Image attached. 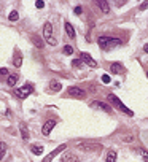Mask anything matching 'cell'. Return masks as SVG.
I'll use <instances>...</instances> for the list:
<instances>
[{
  "label": "cell",
  "mask_w": 148,
  "mask_h": 162,
  "mask_svg": "<svg viewBox=\"0 0 148 162\" xmlns=\"http://www.w3.org/2000/svg\"><path fill=\"white\" fill-rule=\"evenodd\" d=\"M99 43V48L102 51H110V50H115L121 44V40L119 38H113V37H99L97 40Z\"/></svg>",
  "instance_id": "1"
},
{
  "label": "cell",
  "mask_w": 148,
  "mask_h": 162,
  "mask_svg": "<svg viewBox=\"0 0 148 162\" xmlns=\"http://www.w3.org/2000/svg\"><path fill=\"white\" fill-rule=\"evenodd\" d=\"M43 37H45V41L51 46H56L58 44V40L54 37V30H53V24L51 22H45L43 26Z\"/></svg>",
  "instance_id": "2"
},
{
  "label": "cell",
  "mask_w": 148,
  "mask_h": 162,
  "mask_svg": "<svg viewBox=\"0 0 148 162\" xmlns=\"http://www.w3.org/2000/svg\"><path fill=\"white\" fill-rule=\"evenodd\" d=\"M107 99H108V102H110V103H112L113 107H116V108H118L119 111L126 113L128 116H134V113H132V111H131V110H129V108H128V107L124 105V103H123V102H121V100H119V99H118V97L115 96V94H108V96H107Z\"/></svg>",
  "instance_id": "3"
},
{
  "label": "cell",
  "mask_w": 148,
  "mask_h": 162,
  "mask_svg": "<svg viewBox=\"0 0 148 162\" xmlns=\"http://www.w3.org/2000/svg\"><path fill=\"white\" fill-rule=\"evenodd\" d=\"M13 92H14V96H16L18 99H27L32 92H34V86H32V84H24V86H21V87H16Z\"/></svg>",
  "instance_id": "4"
},
{
  "label": "cell",
  "mask_w": 148,
  "mask_h": 162,
  "mask_svg": "<svg viewBox=\"0 0 148 162\" xmlns=\"http://www.w3.org/2000/svg\"><path fill=\"white\" fill-rule=\"evenodd\" d=\"M69 96L70 97H75V99H85L86 97V91H83L81 87H77V86H70L67 89Z\"/></svg>",
  "instance_id": "5"
},
{
  "label": "cell",
  "mask_w": 148,
  "mask_h": 162,
  "mask_svg": "<svg viewBox=\"0 0 148 162\" xmlns=\"http://www.w3.org/2000/svg\"><path fill=\"white\" fill-rule=\"evenodd\" d=\"M56 124H58L56 119H49V121H46V123L43 124V127H41V133H43V135H49V133L53 132V129H54Z\"/></svg>",
  "instance_id": "6"
},
{
  "label": "cell",
  "mask_w": 148,
  "mask_h": 162,
  "mask_svg": "<svg viewBox=\"0 0 148 162\" xmlns=\"http://www.w3.org/2000/svg\"><path fill=\"white\" fill-rule=\"evenodd\" d=\"M89 105H91L92 108H96V110H102V111H105V113H110V111H112L110 105H107V103H104V102H99V100H92Z\"/></svg>",
  "instance_id": "7"
},
{
  "label": "cell",
  "mask_w": 148,
  "mask_h": 162,
  "mask_svg": "<svg viewBox=\"0 0 148 162\" xmlns=\"http://www.w3.org/2000/svg\"><path fill=\"white\" fill-rule=\"evenodd\" d=\"M65 148H67V145H61V146H58L54 151H51V153H49V154H48V156L43 159V162H51V160H53V159H54V157H56L59 153H62Z\"/></svg>",
  "instance_id": "8"
},
{
  "label": "cell",
  "mask_w": 148,
  "mask_h": 162,
  "mask_svg": "<svg viewBox=\"0 0 148 162\" xmlns=\"http://www.w3.org/2000/svg\"><path fill=\"white\" fill-rule=\"evenodd\" d=\"M80 59L83 60V64H86V65H89V67H97V62L91 57V54H88V53H81L80 54Z\"/></svg>",
  "instance_id": "9"
},
{
  "label": "cell",
  "mask_w": 148,
  "mask_h": 162,
  "mask_svg": "<svg viewBox=\"0 0 148 162\" xmlns=\"http://www.w3.org/2000/svg\"><path fill=\"white\" fill-rule=\"evenodd\" d=\"M80 151H97V149H102V145H91V143H80L78 145Z\"/></svg>",
  "instance_id": "10"
},
{
  "label": "cell",
  "mask_w": 148,
  "mask_h": 162,
  "mask_svg": "<svg viewBox=\"0 0 148 162\" xmlns=\"http://www.w3.org/2000/svg\"><path fill=\"white\" fill-rule=\"evenodd\" d=\"M110 72H112L113 75L124 73V67H123L119 62H112V64H110Z\"/></svg>",
  "instance_id": "11"
},
{
  "label": "cell",
  "mask_w": 148,
  "mask_h": 162,
  "mask_svg": "<svg viewBox=\"0 0 148 162\" xmlns=\"http://www.w3.org/2000/svg\"><path fill=\"white\" fill-rule=\"evenodd\" d=\"M64 27H65V34H67L69 38H75V29H73V26L70 24L69 21L64 22Z\"/></svg>",
  "instance_id": "12"
},
{
  "label": "cell",
  "mask_w": 148,
  "mask_h": 162,
  "mask_svg": "<svg viewBox=\"0 0 148 162\" xmlns=\"http://www.w3.org/2000/svg\"><path fill=\"white\" fill-rule=\"evenodd\" d=\"M19 132H21V137L24 138V140H29L30 133H29V129H27V126L24 124V123H21V124H19Z\"/></svg>",
  "instance_id": "13"
},
{
  "label": "cell",
  "mask_w": 148,
  "mask_h": 162,
  "mask_svg": "<svg viewBox=\"0 0 148 162\" xmlns=\"http://www.w3.org/2000/svg\"><path fill=\"white\" fill-rule=\"evenodd\" d=\"M97 7L101 8V11H102L104 14H108V13H110V5H108V2L101 0V2H97Z\"/></svg>",
  "instance_id": "14"
},
{
  "label": "cell",
  "mask_w": 148,
  "mask_h": 162,
  "mask_svg": "<svg viewBox=\"0 0 148 162\" xmlns=\"http://www.w3.org/2000/svg\"><path fill=\"white\" fill-rule=\"evenodd\" d=\"M61 89H62V84H61L59 81L53 80L51 83H49V91H53V92H59Z\"/></svg>",
  "instance_id": "15"
},
{
  "label": "cell",
  "mask_w": 148,
  "mask_h": 162,
  "mask_svg": "<svg viewBox=\"0 0 148 162\" xmlns=\"http://www.w3.org/2000/svg\"><path fill=\"white\" fill-rule=\"evenodd\" d=\"M30 40H32V43L37 46V48H43V41H41V38H40L38 35L32 34V35H30Z\"/></svg>",
  "instance_id": "16"
},
{
  "label": "cell",
  "mask_w": 148,
  "mask_h": 162,
  "mask_svg": "<svg viewBox=\"0 0 148 162\" xmlns=\"http://www.w3.org/2000/svg\"><path fill=\"white\" fill-rule=\"evenodd\" d=\"M13 65H14V67H21V65H22V57H21V53H19V51H16V53H14Z\"/></svg>",
  "instance_id": "17"
},
{
  "label": "cell",
  "mask_w": 148,
  "mask_h": 162,
  "mask_svg": "<svg viewBox=\"0 0 148 162\" xmlns=\"http://www.w3.org/2000/svg\"><path fill=\"white\" fill-rule=\"evenodd\" d=\"M18 75H10L8 78H7V84L10 86V87H14L16 86V83H18Z\"/></svg>",
  "instance_id": "18"
},
{
  "label": "cell",
  "mask_w": 148,
  "mask_h": 162,
  "mask_svg": "<svg viewBox=\"0 0 148 162\" xmlns=\"http://www.w3.org/2000/svg\"><path fill=\"white\" fill-rule=\"evenodd\" d=\"M7 149H8L7 143H5V142H0V162L3 160V157H5V154H7Z\"/></svg>",
  "instance_id": "19"
},
{
  "label": "cell",
  "mask_w": 148,
  "mask_h": 162,
  "mask_svg": "<svg viewBox=\"0 0 148 162\" xmlns=\"http://www.w3.org/2000/svg\"><path fill=\"white\" fill-rule=\"evenodd\" d=\"M30 151L34 153V154H43V146H40V145H30Z\"/></svg>",
  "instance_id": "20"
},
{
  "label": "cell",
  "mask_w": 148,
  "mask_h": 162,
  "mask_svg": "<svg viewBox=\"0 0 148 162\" xmlns=\"http://www.w3.org/2000/svg\"><path fill=\"white\" fill-rule=\"evenodd\" d=\"M105 160H107V162H116V153H115L113 149H110V151L107 153V157H105Z\"/></svg>",
  "instance_id": "21"
},
{
  "label": "cell",
  "mask_w": 148,
  "mask_h": 162,
  "mask_svg": "<svg viewBox=\"0 0 148 162\" xmlns=\"http://www.w3.org/2000/svg\"><path fill=\"white\" fill-rule=\"evenodd\" d=\"M62 162H78V160H77V156H75V154H64Z\"/></svg>",
  "instance_id": "22"
},
{
  "label": "cell",
  "mask_w": 148,
  "mask_h": 162,
  "mask_svg": "<svg viewBox=\"0 0 148 162\" xmlns=\"http://www.w3.org/2000/svg\"><path fill=\"white\" fill-rule=\"evenodd\" d=\"M8 19H10V21H13V22H14V21H18V19H19V14H18V11H14V10H13V11L8 14Z\"/></svg>",
  "instance_id": "23"
},
{
  "label": "cell",
  "mask_w": 148,
  "mask_h": 162,
  "mask_svg": "<svg viewBox=\"0 0 148 162\" xmlns=\"http://www.w3.org/2000/svg\"><path fill=\"white\" fill-rule=\"evenodd\" d=\"M64 54H67V56L73 54V48H72L70 44H65V46H64Z\"/></svg>",
  "instance_id": "24"
},
{
  "label": "cell",
  "mask_w": 148,
  "mask_h": 162,
  "mask_svg": "<svg viewBox=\"0 0 148 162\" xmlns=\"http://www.w3.org/2000/svg\"><path fill=\"white\" fill-rule=\"evenodd\" d=\"M72 65L80 68V67H83V60H81V59H73V60H72Z\"/></svg>",
  "instance_id": "25"
},
{
  "label": "cell",
  "mask_w": 148,
  "mask_h": 162,
  "mask_svg": "<svg viewBox=\"0 0 148 162\" xmlns=\"http://www.w3.org/2000/svg\"><path fill=\"white\" fill-rule=\"evenodd\" d=\"M123 142H126V143H132V142H134V135H124V137H123Z\"/></svg>",
  "instance_id": "26"
},
{
  "label": "cell",
  "mask_w": 148,
  "mask_h": 162,
  "mask_svg": "<svg viewBox=\"0 0 148 162\" xmlns=\"http://www.w3.org/2000/svg\"><path fill=\"white\" fill-rule=\"evenodd\" d=\"M0 76H10V72H8V68H0Z\"/></svg>",
  "instance_id": "27"
},
{
  "label": "cell",
  "mask_w": 148,
  "mask_h": 162,
  "mask_svg": "<svg viewBox=\"0 0 148 162\" xmlns=\"http://www.w3.org/2000/svg\"><path fill=\"white\" fill-rule=\"evenodd\" d=\"M140 154H142V157H143V160H145V162H148V153H146L145 149H140Z\"/></svg>",
  "instance_id": "28"
},
{
  "label": "cell",
  "mask_w": 148,
  "mask_h": 162,
  "mask_svg": "<svg viewBox=\"0 0 148 162\" xmlns=\"http://www.w3.org/2000/svg\"><path fill=\"white\" fill-rule=\"evenodd\" d=\"M102 81H104L105 84H108V83H110V76H108V75H102Z\"/></svg>",
  "instance_id": "29"
},
{
  "label": "cell",
  "mask_w": 148,
  "mask_h": 162,
  "mask_svg": "<svg viewBox=\"0 0 148 162\" xmlns=\"http://www.w3.org/2000/svg\"><path fill=\"white\" fill-rule=\"evenodd\" d=\"M35 5H37V8H43V7H45V2H43V0H38Z\"/></svg>",
  "instance_id": "30"
},
{
  "label": "cell",
  "mask_w": 148,
  "mask_h": 162,
  "mask_svg": "<svg viewBox=\"0 0 148 162\" xmlns=\"http://www.w3.org/2000/svg\"><path fill=\"white\" fill-rule=\"evenodd\" d=\"M81 11H83L81 7H75V13H77V14H81Z\"/></svg>",
  "instance_id": "31"
},
{
  "label": "cell",
  "mask_w": 148,
  "mask_h": 162,
  "mask_svg": "<svg viewBox=\"0 0 148 162\" xmlns=\"http://www.w3.org/2000/svg\"><path fill=\"white\" fill-rule=\"evenodd\" d=\"M148 8V2H145V3H142V7H140V10H146Z\"/></svg>",
  "instance_id": "32"
},
{
  "label": "cell",
  "mask_w": 148,
  "mask_h": 162,
  "mask_svg": "<svg viewBox=\"0 0 148 162\" xmlns=\"http://www.w3.org/2000/svg\"><path fill=\"white\" fill-rule=\"evenodd\" d=\"M143 51H145V53H146V54H148V43H146V44H145V46H143Z\"/></svg>",
  "instance_id": "33"
},
{
  "label": "cell",
  "mask_w": 148,
  "mask_h": 162,
  "mask_svg": "<svg viewBox=\"0 0 148 162\" xmlns=\"http://www.w3.org/2000/svg\"><path fill=\"white\" fill-rule=\"evenodd\" d=\"M146 76H148V72H146Z\"/></svg>",
  "instance_id": "34"
}]
</instances>
